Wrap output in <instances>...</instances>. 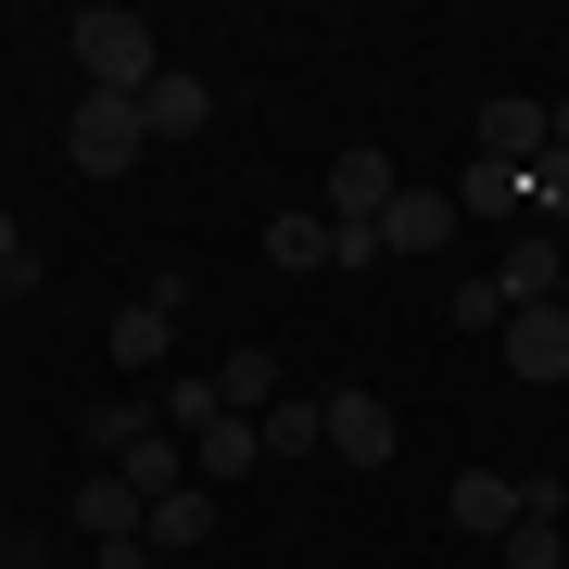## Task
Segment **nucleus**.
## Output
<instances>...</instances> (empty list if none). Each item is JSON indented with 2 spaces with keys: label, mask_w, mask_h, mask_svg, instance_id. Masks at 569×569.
<instances>
[{
  "label": "nucleus",
  "mask_w": 569,
  "mask_h": 569,
  "mask_svg": "<svg viewBox=\"0 0 569 569\" xmlns=\"http://www.w3.org/2000/svg\"><path fill=\"white\" fill-rule=\"evenodd\" d=\"M63 39H77V77H89V89H114V102H140V89L164 77L152 26H140V13H114V0H89V13H63Z\"/></svg>",
  "instance_id": "1"
},
{
  "label": "nucleus",
  "mask_w": 569,
  "mask_h": 569,
  "mask_svg": "<svg viewBox=\"0 0 569 569\" xmlns=\"http://www.w3.org/2000/svg\"><path fill=\"white\" fill-rule=\"evenodd\" d=\"M140 152H152L140 102H114V89H77V114H63V164H77V178H127Z\"/></svg>",
  "instance_id": "2"
},
{
  "label": "nucleus",
  "mask_w": 569,
  "mask_h": 569,
  "mask_svg": "<svg viewBox=\"0 0 569 569\" xmlns=\"http://www.w3.org/2000/svg\"><path fill=\"white\" fill-rule=\"evenodd\" d=\"M545 152H557V102H531V89H493V102L468 114V164H507V178H531Z\"/></svg>",
  "instance_id": "3"
},
{
  "label": "nucleus",
  "mask_w": 569,
  "mask_h": 569,
  "mask_svg": "<svg viewBox=\"0 0 569 569\" xmlns=\"http://www.w3.org/2000/svg\"><path fill=\"white\" fill-rule=\"evenodd\" d=\"M392 203H406V178H392V152H380V140H355V152H329V203H317L329 228H380Z\"/></svg>",
  "instance_id": "4"
},
{
  "label": "nucleus",
  "mask_w": 569,
  "mask_h": 569,
  "mask_svg": "<svg viewBox=\"0 0 569 569\" xmlns=\"http://www.w3.org/2000/svg\"><path fill=\"white\" fill-rule=\"evenodd\" d=\"M557 279H569V228H531V241H507V266H493L507 317H519V305H557Z\"/></svg>",
  "instance_id": "5"
},
{
  "label": "nucleus",
  "mask_w": 569,
  "mask_h": 569,
  "mask_svg": "<svg viewBox=\"0 0 569 569\" xmlns=\"http://www.w3.org/2000/svg\"><path fill=\"white\" fill-rule=\"evenodd\" d=\"M443 507H456L468 545H507V531H519V481H507V468H456V493H443Z\"/></svg>",
  "instance_id": "6"
},
{
  "label": "nucleus",
  "mask_w": 569,
  "mask_h": 569,
  "mask_svg": "<svg viewBox=\"0 0 569 569\" xmlns=\"http://www.w3.org/2000/svg\"><path fill=\"white\" fill-rule=\"evenodd\" d=\"M507 367L519 380H569V305H519L507 317Z\"/></svg>",
  "instance_id": "7"
},
{
  "label": "nucleus",
  "mask_w": 569,
  "mask_h": 569,
  "mask_svg": "<svg viewBox=\"0 0 569 569\" xmlns=\"http://www.w3.org/2000/svg\"><path fill=\"white\" fill-rule=\"evenodd\" d=\"M77 531H89V545H140V531H152V507L114 481V468H89V481H77Z\"/></svg>",
  "instance_id": "8"
},
{
  "label": "nucleus",
  "mask_w": 569,
  "mask_h": 569,
  "mask_svg": "<svg viewBox=\"0 0 569 569\" xmlns=\"http://www.w3.org/2000/svg\"><path fill=\"white\" fill-rule=\"evenodd\" d=\"M140 127H152V140H190V127H216V89L190 77V63H164V77L140 89Z\"/></svg>",
  "instance_id": "9"
},
{
  "label": "nucleus",
  "mask_w": 569,
  "mask_h": 569,
  "mask_svg": "<svg viewBox=\"0 0 569 569\" xmlns=\"http://www.w3.org/2000/svg\"><path fill=\"white\" fill-rule=\"evenodd\" d=\"M329 456L392 468V406H380V392H329Z\"/></svg>",
  "instance_id": "10"
},
{
  "label": "nucleus",
  "mask_w": 569,
  "mask_h": 569,
  "mask_svg": "<svg viewBox=\"0 0 569 569\" xmlns=\"http://www.w3.org/2000/svg\"><path fill=\"white\" fill-rule=\"evenodd\" d=\"M114 481H127V493H140V507H164V493H178V481H190V443H178V430H164V418H152V430H140V443H127V456H114Z\"/></svg>",
  "instance_id": "11"
},
{
  "label": "nucleus",
  "mask_w": 569,
  "mask_h": 569,
  "mask_svg": "<svg viewBox=\"0 0 569 569\" xmlns=\"http://www.w3.org/2000/svg\"><path fill=\"white\" fill-rule=\"evenodd\" d=\"M253 468H266V430H253V418H216L203 443H190V481H203V493H228V481H253Z\"/></svg>",
  "instance_id": "12"
},
{
  "label": "nucleus",
  "mask_w": 569,
  "mask_h": 569,
  "mask_svg": "<svg viewBox=\"0 0 569 569\" xmlns=\"http://www.w3.org/2000/svg\"><path fill=\"white\" fill-rule=\"evenodd\" d=\"M443 241H456V190H406L380 216V253H443Z\"/></svg>",
  "instance_id": "13"
},
{
  "label": "nucleus",
  "mask_w": 569,
  "mask_h": 569,
  "mask_svg": "<svg viewBox=\"0 0 569 569\" xmlns=\"http://www.w3.org/2000/svg\"><path fill=\"white\" fill-rule=\"evenodd\" d=\"M164 430H178V443H203V430L228 418V392H216V367H190V380H164V406H152Z\"/></svg>",
  "instance_id": "14"
},
{
  "label": "nucleus",
  "mask_w": 569,
  "mask_h": 569,
  "mask_svg": "<svg viewBox=\"0 0 569 569\" xmlns=\"http://www.w3.org/2000/svg\"><path fill=\"white\" fill-rule=\"evenodd\" d=\"M203 531H216V493H203V481H178V493L152 507V531H140V545H152V557H178V545H203Z\"/></svg>",
  "instance_id": "15"
},
{
  "label": "nucleus",
  "mask_w": 569,
  "mask_h": 569,
  "mask_svg": "<svg viewBox=\"0 0 569 569\" xmlns=\"http://www.w3.org/2000/svg\"><path fill=\"white\" fill-rule=\"evenodd\" d=\"M216 392H228V418H266V406H279V355H266V342H241V355L216 367Z\"/></svg>",
  "instance_id": "16"
},
{
  "label": "nucleus",
  "mask_w": 569,
  "mask_h": 569,
  "mask_svg": "<svg viewBox=\"0 0 569 569\" xmlns=\"http://www.w3.org/2000/svg\"><path fill=\"white\" fill-rule=\"evenodd\" d=\"M164 342H178V317H164V305H127V317L102 329V355H114V367H164Z\"/></svg>",
  "instance_id": "17"
},
{
  "label": "nucleus",
  "mask_w": 569,
  "mask_h": 569,
  "mask_svg": "<svg viewBox=\"0 0 569 569\" xmlns=\"http://www.w3.org/2000/svg\"><path fill=\"white\" fill-rule=\"evenodd\" d=\"M253 430H266V468L279 456H329V406H266Z\"/></svg>",
  "instance_id": "18"
},
{
  "label": "nucleus",
  "mask_w": 569,
  "mask_h": 569,
  "mask_svg": "<svg viewBox=\"0 0 569 569\" xmlns=\"http://www.w3.org/2000/svg\"><path fill=\"white\" fill-rule=\"evenodd\" d=\"M266 266H291V279L329 266V216H266Z\"/></svg>",
  "instance_id": "19"
},
{
  "label": "nucleus",
  "mask_w": 569,
  "mask_h": 569,
  "mask_svg": "<svg viewBox=\"0 0 569 569\" xmlns=\"http://www.w3.org/2000/svg\"><path fill=\"white\" fill-rule=\"evenodd\" d=\"M140 430H152V406H140V392H114V406H89V456H127V443H140Z\"/></svg>",
  "instance_id": "20"
},
{
  "label": "nucleus",
  "mask_w": 569,
  "mask_h": 569,
  "mask_svg": "<svg viewBox=\"0 0 569 569\" xmlns=\"http://www.w3.org/2000/svg\"><path fill=\"white\" fill-rule=\"evenodd\" d=\"M519 216H531V228H569V152H545V164L519 178Z\"/></svg>",
  "instance_id": "21"
},
{
  "label": "nucleus",
  "mask_w": 569,
  "mask_h": 569,
  "mask_svg": "<svg viewBox=\"0 0 569 569\" xmlns=\"http://www.w3.org/2000/svg\"><path fill=\"white\" fill-rule=\"evenodd\" d=\"M456 216H519V178H507V164H468V178H456Z\"/></svg>",
  "instance_id": "22"
},
{
  "label": "nucleus",
  "mask_w": 569,
  "mask_h": 569,
  "mask_svg": "<svg viewBox=\"0 0 569 569\" xmlns=\"http://www.w3.org/2000/svg\"><path fill=\"white\" fill-rule=\"evenodd\" d=\"M507 569H569V531H557V519H519V531H507Z\"/></svg>",
  "instance_id": "23"
},
{
  "label": "nucleus",
  "mask_w": 569,
  "mask_h": 569,
  "mask_svg": "<svg viewBox=\"0 0 569 569\" xmlns=\"http://www.w3.org/2000/svg\"><path fill=\"white\" fill-rule=\"evenodd\" d=\"M456 329H493V342H507V291H493V279H468V291H456Z\"/></svg>",
  "instance_id": "24"
},
{
  "label": "nucleus",
  "mask_w": 569,
  "mask_h": 569,
  "mask_svg": "<svg viewBox=\"0 0 569 569\" xmlns=\"http://www.w3.org/2000/svg\"><path fill=\"white\" fill-rule=\"evenodd\" d=\"M0 279H26V291H39V253H26V228H13V203H0Z\"/></svg>",
  "instance_id": "25"
},
{
  "label": "nucleus",
  "mask_w": 569,
  "mask_h": 569,
  "mask_svg": "<svg viewBox=\"0 0 569 569\" xmlns=\"http://www.w3.org/2000/svg\"><path fill=\"white\" fill-rule=\"evenodd\" d=\"M557 152H569V102H557Z\"/></svg>",
  "instance_id": "26"
},
{
  "label": "nucleus",
  "mask_w": 569,
  "mask_h": 569,
  "mask_svg": "<svg viewBox=\"0 0 569 569\" xmlns=\"http://www.w3.org/2000/svg\"><path fill=\"white\" fill-rule=\"evenodd\" d=\"M0 569H13V531H0Z\"/></svg>",
  "instance_id": "27"
},
{
  "label": "nucleus",
  "mask_w": 569,
  "mask_h": 569,
  "mask_svg": "<svg viewBox=\"0 0 569 569\" xmlns=\"http://www.w3.org/2000/svg\"><path fill=\"white\" fill-rule=\"evenodd\" d=\"M13 291H26V279H0V305H13Z\"/></svg>",
  "instance_id": "28"
},
{
  "label": "nucleus",
  "mask_w": 569,
  "mask_h": 569,
  "mask_svg": "<svg viewBox=\"0 0 569 569\" xmlns=\"http://www.w3.org/2000/svg\"><path fill=\"white\" fill-rule=\"evenodd\" d=\"M51 569H89V557H51Z\"/></svg>",
  "instance_id": "29"
}]
</instances>
